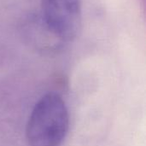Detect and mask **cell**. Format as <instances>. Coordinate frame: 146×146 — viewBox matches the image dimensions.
Listing matches in <instances>:
<instances>
[{
	"mask_svg": "<svg viewBox=\"0 0 146 146\" xmlns=\"http://www.w3.org/2000/svg\"><path fill=\"white\" fill-rule=\"evenodd\" d=\"M69 126L66 104L56 93L43 96L35 104L27 125L30 146H60Z\"/></svg>",
	"mask_w": 146,
	"mask_h": 146,
	"instance_id": "obj_1",
	"label": "cell"
},
{
	"mask_svg": "<svg viewBox=\"0 0 146 146\" xmlns=\"http://www.w3.org/2000/svg\"><path fill=\"white\" fill-rule=\"evenodd\" d=\"M40 15L66 44L73 41L80 32L81 0H41Z\"/></svg>",
	"mask_w": 146,
	"mask_h": 146,
	"instance_id": "obj_2",
	"label": "cell"
},
{
	"mask_svg": "<svg viewBox=\"0 0 146 146\" xmlns=\"http://www.w3.org/2000/svg\"><path fill=\"white\" fill-rule=\"evenodd\" d=\"M19 28L24 42L42 54H56L67 44L50 29L40 13H33L25 16Z\"/></svg>",
	"mask_w": 146,
	"mask_h": 146,
	"instance_id": "obj_3",
	"label": "cell"
}]
</instances>
